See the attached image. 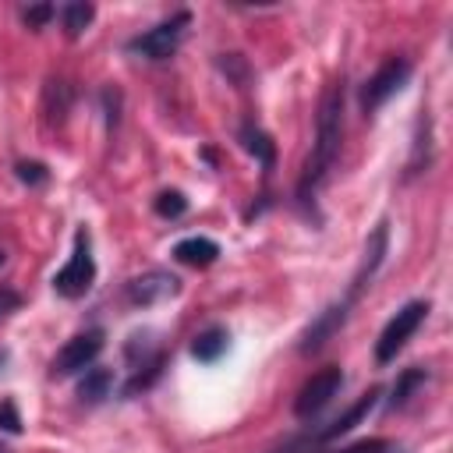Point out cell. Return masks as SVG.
<instances>
[{
  "label": "cell",
  "instance_id": "cell-20",
  "mask_svg": "<svg viewBox=\"0 0 453 453\" xmlns=\"http://www.w3.org/2000/svg\"><path fill=\"white\" fill-rule=\"evenodd\" d=\"M425 163H428V117H421V120H418V142H414V152H411L407 173H418Z\"/></svg>",
  "mask_w": 453,
  "mask_h": 453
},
{
  "label": "cell",
  "instance_id": "cell-25",
  "mask_svg": "<svg viewBox=\"0 0 453 453\" xmlns=\"http://www.w3.org/2000/svg\"><path fill=\"white\" fill-rule=\"evenodd\" d=\"M18 308H21V294L11 290V287H0V319H7V315L18 311Z\"/></svg>",
  "mask_w": 453,
  "mask_h": 453
},
{
  "label": "cell",
  "instance_id": "cell-26",
  "mask_svg": "<svg viewBox=\"0 0 453 453\" xmlns=\"http://www.w3.org/2000/svg\"><path fill=\"white\" fill-rule=\"evenodd\" d=\"M4 258H7V255H4V248H0V265H4Z\"/></svg>",
  "mask_w": 453,
  "mask_h": 453
},
{
  "label": "cell",
  "instance_id": "cell-28",
  "mask_svg": "<svg viewBox=\"0 0 453 453\" xmlns=\"http://www.w3.org/2000/svg\"><path fill=\"white\" fill-rule=\"evenodd\" d=\"M0 365H4V350H0Z\"/></svg>",
  "mask_w": 453,
  "mask_h": 453
},
{
  "label": "cell",
  "instance_id": "cell-22",
  "mask_svg": "<svg viewBox=\"0 0 453 453\" xmlns=\"http://www.w3.org/2000/svg\"><path fill=\"white\" fill-rule=\"evenodd\" d=\"M0 428H4V432H11V435H18V432H21V414H18L14 400H0Z\"/></svg>",
  "mask_w": 453,
  "mask_h": 453
},
{
  "label": "cell",
  "instance_id": "cell-15",
  "mask_svg": "<svg viewBox=\"0 0 453 453\" xmlns=\"http://www.w3.org/2000/svg\"><path fill=\"white\" fill-rule=\"evenodd\" d=\"M110 389H113V372H110V368H92V372H85V379L78 382V396H81L85 403H103V400L110 396Z\"/></svg>",
  "mask_w": 453,
  "mask_h": 453
},
{
  "label": "cell",
  "instance_id": "cell-17",
  "mask_svg": "<svg viewBox=\"0 0 453 453\" xmlns=\"http://www.w3.org/2000/svg\"><path fill=\"white\" fill-rule=\"evenodd\" d=\"M425 379H428V372H425V368H407V372H400V379H396V386H393L389 403H393V407H403V403L411 400V393H414L418 386H425Z\"/></svg>",
  "mask_w": 453,
  "mask_h": 453
},
{
  "label": "cell",
  "instance_id": "cell-6",
  "mask_svg": "<svg viewBox=\"0 0 453 453\" xmlns=\"http://www.w3.org/2000/svg\"><path fill=\"white\" fill-rule=\"evenodd\" d=\"M386 244H389V226H386V223H379V226L372 230V237L365 241V258H361V265H357V273H354V280H350V287H347L343 301H336L347 315H350V308L357 304V297H361V290L368 287V280L375 276V269L382 265V258H386Z\"/></svg>",
  "mask_w": 453,
  "mask_h": 453
},
{
  "label": "cell",
  "instance_id": "cell-4",
  "mask_svg": "<svg viewBox=\"0 0 453 453\" xmlns=\"http://www.w3.org/2000/svg\"><path fill=\"white\" fill-rule=\"evenodd\" d=\"M188 25H191V14H188V11H177L173 18L159 21V25L149 28L145 35H134V39L127 42V50H131V53H142L145 60H166V57L177 53L180 35H184Z\"/></svg>",
  "mask_w": 453,
  "mask_h": 453
},
{
  "label": "cell",
  "instance_id": "cell-12",
  "mask_svg": "<svg viewBox=\"0 0 453 453\" xmlns=\"http://www.w3.org/2000/svg\"><path fill=\"white\" fill-rule=\"evenodd\" d=\"M173 258L184 262V265H195V269H205L219 258V244L209 241V237H184L173 244Z\"/></svg>",
  "mask_w": 453,
  "mask_h": 453
},
{
  "label": "cell",
  "instance_id": "cell-2",
  "mask_svg": "<svg viewBox=\"0 0 453 453\" xmlns=\"http://www.w3.org/2000/svg\"><path fill=\"white\" fill-rule=\"evenodd\" d=\"M92 283H96V262H92V251H88V230H78L67 265L53 276V290L60 297L74 301V297H85L92 290Z\"/></svg>",
  "mask_w": 453,
  "mask_h": 453
},
{
  "label": "cell",
  "instance_id": "cell-13",
  "mask_svg": "<svg viewBox=\"0 0 453 453\" xmlns=\"http://www.w3.org/2000/svg\"><path fill=\"white\" fill-rule=\"evenodd\" d=\"M237 138H241V145H244V149H248V152H251V156H255V159H258L265 170H273V163H276V145H273V138H269L262 127L244 124Z\"/></svg>",
  "mask_w": 453,
  "mask_h": 453
},
{
  "label": "cell",
  "instance_id": "cell-5",
  "mask_svg": "<svg viewBox=\"0 0 453 453\" xmlns=\"http://www.w3.org/2000/svg\"><path fill=\"white\" fill-rule=\"evenodd\" d=\"M407 74H411V60L389 57V60L365 81V88H361V110H365V113H375V110L407 81Z\"/></svg>",
  "mask_w": 453,
  "mask_h": 453
},
{
  "label": "cell",
  "instance_id": "cell-8",
  "mask_svg": "<svg viewBox=\"0 0 453 453\" xmlns=\"http://www.w3.org/2000/svg\"><path fill=\"white\" fill-rule=\"evenodd\" d=\"M177 290H180V280H177L173 273H166V269H149V273H142V276H134V280L127 283V301L138 304V308H152V304L170 301Z\"/></svg>",
  "mask_w": 453,
  "mask_h": 453
},
{
  "label": "cell",
  "instance_id": "cell-7",
  "mask_svg": "<svg viewBox=\"0 0 453 453\" xmlns=\"http://www.w3.org/2000/svg\"><path fill=\"white\" fill-rule=\"evenodd\" d=\"M340 386H343V372H340V368H322V372H315V375L301 386V393H297V400H294V414H297V418H315V414L336 396Z\"/></svg>",
  "mask_w": 453,
  "mask_h": 453
},
{
  "label": "cell",
  "instance_id": "cell-23",
  "mask_svg": "<svg viewBox=\"0 0 453 453\" xmlns=\"http://www.w3.org/2000/svg\"><path fill=\"white\" fill-rule=\"evenodd\" d=\"M273 453H322V442H319V435H301V439H290L287 446H280Z\"/></svg>",
  "mask_w": 453,
  "mask_h": 453
},
{
  "label": "cell",
  "instance_id": "cell-18",
  "mask_svg": "<svg viewBox=\"0 0 453 453\" xmlns=\"http://www.w3.org/2000/svg\"><path fill=\"white\" fill-rule=\"evenodd\" d=\"M14 173H18V180L28 184V188H39V184L50 180V170H46V163H39V159H21V163L14 166Z\"/></svg>",
  "mask_w": 453,
  "mask_h": 453
},
{
  "label": "cell",
  "instance_id": "cell-3",
  "mask_svg": "<svg viewBox=\"0 0 453 453\" xmlns=\"http://www.w3.org/2000/svg\"><path fill=\"white\" fill-rule=\"evenodd\" d=\"M425 315H428V301H411V304H403V308L386 322V329H382V336H379V343H375V361H379V365H389V361L403 350V343L418 333V326L425 322Z\"/></svg>",
  "mask_w": 453,
  "mask_h": 453
},
{
  "label": "cell",
  "instance_id": "cell-21",
  "mask_svg": "<svg viewBox=\"0 0 453 453\" xmlns=\"http://www.w3.org/2000/svg\"><path fill=\"white\" fill-rule=\"evenodd\" d=\"M389 449H393L389 439H357V442H350V446H343L336 453H389Z\"/></svg>",
  "mask_w": 453,
  "mask_h": 453
},
{
  "label": "cell",
  "instance_id": "cell-27",
  "mask_svg": "<svg viewBox=\"0 0 453 453\" xmlns=\"http://www.w3.org/2000/svg\"><path fill=\"white\" fill-rule=\"evenodd\" d=\"M0 453H11V449H7V446H0Z\"/></svg>",
  "mask_w": 453,
  "mask_h": 453
},
{
  "label": "cell",
  "instance_id": "cell-9",
  "mask_svg": "<svg viewBox=\"0 0 453 453\" xmlns=\"http://www.w3.org/2000/svg\"><path fill=\"white\" fill-rule=\"evenodd\" d=\"M103 350V329H88V333H78L74 340H67L60 347V354L53 357V375H71V372H81L88 368Z\"/></svg>",
  "mask_w": 453,
  "mask_h": 453
},
{
  "label": "cell",
  "instance_id": "cell-24",
  "mask_svg": "<svg viewBox=\"0 0 453 453\" xmlns=\"http://www.w3.org/2000/svg\"><path fill=\"white\" fill-rule=\"evenodd\" d=\"M53 4H35V7H25V25L28 28H42L50 18H53Z\"/></svg>",
  "mask_w": 453,
  "mask_h": 453
},
{
  "label": "cell",
  "instance_id": "cell-10",
  "mask_svg": "<svg viewBox=\"0 0 453 453\" xmlns=\"http://www.w3.org/2000/svg\"><path fill=\"white\" fill-rule=\"evenodd\" d=\"M71 103H74V88L64 78H50L46 88H42V120L50 127H64V120L71 113Z\"/></svg>",
  "mask_w": 453,
  "mask_h": 453
},
{
  "label": "cell",
  "instance_id": "cell-11",
  "mask_svg": "<svg viewBox=\"0 0 453 453\" xmlns=\"http://www.w3.org/2000/svg\"><path fill=\"white\" fill-rule=\"evenodd\" d=\"M375 400H379V389H368L365 396H357V400H354V403H350V407H347L340 418H333L326 428H319V432H315V435H319V442L326 446V442L340 439L343 432H350V428H354V425H357V421H361V418H365V414L375 407Z\"/></svg>",
  "mask_w": 453,
  "mask_h": 453
},
{
  "label": "cell",
  "instance_id": "cell-1",
  "mask_svg": "<svg viewBox=\"0 0 453 453\" xmlns=\"http://www.w3.org/2000/svg\"><path fill=\"white\" fill-rule=\"evenodd\" d=\"M340 142H343V81H329L322 99H319V117H315V145L311 156L304 163V173L297 180V198L301 205L311 202V195L322 188V180L329 177L336 156H340Z\"/></svg>",
  "mask_w": 453,
  "mask_h": 453
},
{
  "label": "cell",
  "instance_id": "cell-14",
  "mask_svg": "<svg viewBox=\"0 0 453 453\" xmlns=\"http://www.w3.org/2000/svg\"><path fill=\"white\" fill-rule=\"evenodd\" d=\"M226 329H219V326H212V329H205V333H198L195 336V343H191V354L198 357V361H205V365H212V361H219L223 357V350H226Z\"/></svg>",
  "mask_w": 453,
  "mask_h": 453
},
{
  "label": "cell",
  "instance_id": "cell-19",
  "mask_svg": "<svg viewBox=\"0 0 453 453\" xmlns=\"http://www.w3.org/2000/svg\"><path fill=\"white\" fill-rule=\"evenodd\" d=\"M184 209H188V198L180 191H159L156 195V212L163 219H177V216H184Z\"/></svg>",
  "mask_w": 453,
  "mask_h": 453
},
{
  "label": "cell",
  "instance_id": "cell-16",
  "mask_svg": "<svg viewBox=\"0 0 453 453\" xmlns=\"http://www.w3.org/2000/svg\"><path fill=\"white\" fill-rule=\"evenodd\" d=\"M92 18H96V7H92V4H81V0H78V4H67V7H64V32H67L71 39H78V35L92 25Z\"/></svg>",
  "mask_w": 453,
  "mask_h": 453
}]
</instances>
